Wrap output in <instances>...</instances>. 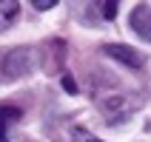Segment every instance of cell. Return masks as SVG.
<instances>
[{
	"label": "cell",
	"mask_w": 151,
	"mask_h": 142,
	"mask_svg": "<svg viewBox=\"0 0 151 142\" xmlns=\"http://www.w3.org/2000/svg\"><path fill=\"white\" fill-rule=\"evenodd\" d=\"M103 51L109 54V57L120 60V63H126L128 68H140L143 66V57L137 54L131 46H120V43H109V46H103Z\"/></svg>",
	"instance_id": "3957f363"
},
{
	"label": "cell",
	"mask_w": 151,
	"mask_h": 142,
	"mask_svg": "<svg viewBox=\"0 0 151 142\" xmlns=\"http://www.w3.org/2000/svg\"><path fill=\"white\" fill-rule=\"evenodd\" d=\"M23 117V111L17 105H0V142H9V125H14L17 119Z\"/></svg>",
	"instance_id": "277c9868"
},
{
	"label": "cell",
	"mask_w": 151,
	"mask_h": 142,
	"mask_svg": "<svg viewBox=\"0 0 151 142\" xmlns=\"http://www.w3.org/2000/svg\"><path fill=\"white\" fill-rule=\"evenodd\" d=\"M34 68V51L26 49V46H17V49H6L0 51V83L6 80H20Z\"/></svg>",
	"instance_id": "6da1fadb"
},
{
	"label": "cell",
	"mask_w": 151,
	"mask_h": 142,
	"mask_svg": "<svg viewBox=\"0 0 151 142\" xmlns=\"http://www.w3.org/2000/svg\"><path fill=\"white\" fill-rule=\"evenodd\" d=\"M63 85H66V91L74 94V80H71V77H63Z\"/></svg>",
	"instance_id": "9c48e42d"
},
{
	"label": "cell",
	"mask_w": 151,
	"mask_h": 142,
	"mask_svg": "<svg viewBox=\"0 0 151 142\" xmlns=\"http://www.w3.org/2000/svg\"><path fill=\"white\" fill-rule=\"evenodd\" d=\"M103 14H106V17L111 20V17L117 14V3H106V6H103Z\"/></svg>",
	"instance_id": "52a82bcc"
},
{
	"label": "cell",
	"mask_w": 151,
	"mask_h": 142,
	"mask_svg": "<svg viewBox=\"0 0 151 142\" xmlns=\"http://www.w3.org/2000/svg\"><path fill=\"white\" fill-rule=\"evenodd\" d=\"M128 23H131V29H134L145 43H151V6H145V3L134 6V9H131Z\"/></svg>",
	"instance_id": "7a4b0ae2"
},
{
	"label": "cell",
	"mask_w": 151,
	"mask_h": 142,
	"mask_svg": "<svg viewBox=\"0 0 151 142\" xmlns=\"http://www.w3.org/2000/svg\"><path fill=\"white\" fill-rule=\"evenodd\" d=\"M77 139L80 142H100V139H94L91 134H86V131H77Z\"/></svg>",
	"instance_id": "ba28073f"
},
{
	"label": "cell",
	"mask_w": 151,
	"mask_h": 142,
	"mask_svg": "<svg viewBox=\"0 0 151 142\" xmlns=\"http://www.w3.org/2000/svg\"><path fill=\"white\" fill-rule=\"evenodd\" d=\"M20 14V3L17 0H0V31H6L9 26Z\"/></svg>",
	"instance_id": "5b68a950"
},
{
	"label": "cell",
	"mask_w": 151,
	"mask_h": 142,
	"mask_svg": "<svg viewBox=\"0 0 151 142\" xmlns=\"http://www.w3.org/2000/svg\"><path fill=\"white\" fill-rule=\"evenodd\" d=\"M51 6H57V0H34V9H40V11H46Z\"/></svg>",
	"instance_id": "8992f818"
}]
</instances>
